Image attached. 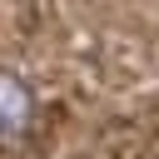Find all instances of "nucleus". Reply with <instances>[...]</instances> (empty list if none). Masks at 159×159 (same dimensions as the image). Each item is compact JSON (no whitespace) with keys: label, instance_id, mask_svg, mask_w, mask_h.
<instances>
[{"label":"nucleus","instance_id":"nucleus-1","mask_svg":"<svg viewBox=\"0 0 159 159\" xmlns=\"http://www.w3.org/2000/svg\"><path fill=\"white\" fill-rule=\"evenodd\" d=\"M30 124H35V89L15 70H0V139H25Z\"/></svg>","mask_w":159,"mask_h":159}]
</instances>
